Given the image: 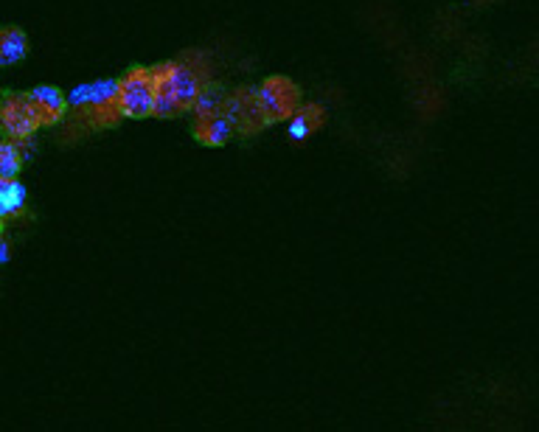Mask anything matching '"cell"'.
I'll list each match as a JSON object with an SVG mask.
<instances>
[{"instance_id":"13","label":"cell","mask_w":539,"mask_h":432,"mask_svg":"<svg viewBox=\"0 0 539 432\" xmlns=\"http://www.w3.org/2000/svg\"><path fill=\"white\" fill-rule=\"evenodd\" d=\"M23 149L17 144L15 138L12 141H3L0 144V180H15L17 172L23 169Z\"/></svg>"},{"instance_id":"8","label":"cell","mask_w":539,"mask_h":432,"mask_svg":"<svg viewBox=\"0 0 539 432\" xmlns=\"http://www.w3.org/2000/svg\"><path fill=\"white\" fill-rule=\"evenodd\" d=\"M323 127H326V107L309 101V104H301V110L290 118L287 135H290V141H295V144H304L315 132H321Z\"/></svg>"},{"instance_id":"3","label":"cell","mask_w":539,"mask_h":432,"mask_svg":"<svg viewBox=\"0 0 539 432\" xmlns=\"http://www.w3.org/2000/svg\"><path fill=\"white\" fill-rule=\"evenodd\" d=\"M225 116L231 118L236 135H242V138L259 135L264 127H270V118L264 113L256 87L242 85L231 90L228 99H225Z\"/></svg>"},{"instance_id":"10","label":"cell","mask_w":539,"mask_h":432,"mask_svg":"<svg viewBox=\"0 0 539 432\" xmlns=\"http://www.w3.org/2000/svg\"><path fill=\"white\" fill-rule=\"evenodd\" d=\"M29 54V37L26 31L17 29V26H6L0 31V65L9 68V65H17L20 59H26Z\"/></svg>"},{"instance_id":"15","label":"cell","mask_w":539,"mask_h":432,"mask_svg":"<svg viewBox=\"0 0 539 432\" xmlns=\"http://www.w3.org/2000/svg\"><path fill=\"white\" fill-rule=\"evenodd\" d=\"M12 261V245H9V239L3 236L0 239V264H9Z\"/></svg>"},{"instance_id":"7","label":"cell","mask_w":539,"mask_h":432,"mask_svg":"<svg viewBox=\"0 0 539 432\" xmlns=\"http://www.w3.org/2000/svg\"><path fill=\"white\" fill-rule=\"evenodd\" d=\"M29 99L34 101L37 113H40V118H43V127H57L59 121L65 118V113L71 110L68 96H65L59 87H51V85L34 87V90H29Z\"/></svg>"},{"instance_id":"6","label":"cell","mask_w":539,"mask_h":432,"mask_svg":"<svg viewBox=\"0 0 539 432\" xmlns=\"http://www.w3.org/2000/svg\"><path fill=\"white\" fill-rule=\"evenodd\" d=\"M93 121V127H116L124 118L118 104V79H99L90 90V104L82 110Z\"/></svg>"},{"instance_id":"5","label":"cell","mask_w":539,"mask_h":432,"mask_svg":"<svg viewBox=\"0 0 539 432\" xmlns=\"http://www.w3.org/2000/svg\"><path fill=\"white\" fill-rule=\"evenodd\" d=\"M0 116H3V130L15 141L34 138V132L43 127V118L37 113L34 101L29 99V93H6Z\"/></svg>"},{"instance_id":"11","label":"cell","mask_w":539,"mask_h":432,"mask_svg":"<svg viewBox=\"0 0 539 432\" xmlns=\"http://www.w3.org/2000/svg\"><path fill=\"white\" fill-rule=\"evenodd\" d=\"M26 205V186L20 180H0V219H15Z\"/></svg>"},{"instance_id":"4","label":"cell","mask_w":539,"mask_h":432,"mask_svg":"<svg viewBox=\"0 0 539 432\" xmlns=\"http://www.w3.org/2000/svg\"><path fill=\"white\" fill-rule=\"evenodd\" d=\"M256 93H259V101H262L270 124L290 121L301 110V87L287 76H267L262 79V85H256Z\"/></svg>"},{"instance_id":"2","label":"cell","mask_w":539,"mask_h":432,"mask_svg":"<svg viewBox=\"0 0 539 432\" xmlns=\"http://www.w3.org/2000/svg\"><path fill=\"white\" fill-rule=\"evenodd\" d=\"M118 104L124 118L155 116V76L152 68H132L118 79Z\"/></svg>"},{"instance_id":"14","label":"cell","mask_w":539,"mask_h":432,"mask_svg":"<svg viewBox=\"0 0 539 432\" xmlns=\"http://www.w3.org/2000/svg\"><path fill=\"white\" fill-rule=\"evenodd\" d=\"M90 90H93V85H76L68 93V104H71V110H85L90 104Z\"/></svg>"},{"instance_id":"12","label":"cell","mask_w":539,"mask_h":432,"mask_svg":"<svg viewBox=\"0 0 539 432\" xmlns=\"http://www.w3.org/2000/svg\"><path fill=\"white\" fill-rule=\"evenodd\" d=\"M225 99H228V93L211 79V82L203 87V93H200L197 104H194V118H211L219 116V113H225Z\"/></svg>"},{"instance_id":"1","label":"cell","mask_w":539,"mask_h":432,"mask_svg":"<svg viewBox=\"0 0 539 432\" xmlns=\"http://www.w3.org/2000/svg\"><path fill=\"white\" fill-rule=\"evenodd\" d=\"M155 76V118H175L194 113L203 87L211 82L208 62L200 54L186 59H169L152 68Z\"/></svg>"},{"instance_id":"9","label":"cell","mask_w":539,"mask_h":432,"mask_svg":"<svg viewBox=\"0 0 539 432\" xmlns=\"http://www.w3.org/2000/svg\"><path fill=\"white\" fill-rule=\"evenodd\" d=\"M234 135H236L234 124H231V118L225 116V113H219V116L211 118H194V138H197L203 146L217 149V146L228 144Z\"/></svg>"}]
</instances>
